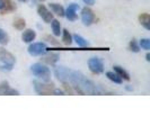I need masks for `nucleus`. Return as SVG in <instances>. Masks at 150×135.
<instances>
[{
  "label": "nucleus",
  "instance_id": "f257e3e1",
  "mask_svg": "<svg viewBox=\"0 0 150 135\" xmlns=\"http://www.w3.org/2000/svg\"><path fill=\"white\" fill-rule=\"evenodd\" d=\"M67 82L71 83L74 90L77 91L78 94H80V95H85V94L95 95L98 92L97 87L94 84V82H91L83 73H80L78 71L69 70Z\"/></svg>",
  "mask_w": 150,
  "mask_h": 135
},
{
  "label": "nucleus",
  "instance_id": "f03ea898",
  "mask_svg": "<svg viewBox=\"0 0 150 135\" xmlns=\"http://www.w3.org/2000/svg\"><path fill=\"white\" fill-rule=\"evenodd\" d=\"M16 62L15 56L10 52H8L6 49L0 47V68L4 71H10L13 70L14 64Z\"/></svg>",
  "mask_w": 150,
  "mask_h": 135
},
{
  "label": "nucleus",
  "instance_id": "7ed1b4c3",
  "mask_svg": "<svg viewBox=\"0 0 150 135\" xmlns=\"http://www.w3.org/2000/svg\"><path fill=\"white\" fill-rule=\"evenodd\" d=\"M30 70L33 72V75L43 79L44 81H49L51 78V71L49 68H46L45 65H42L41 63H35L30 67Z\"/></svg>",
  "mask_w": 150,
  "mask_h": 135
},
{
  "label": "nucleus",
  "instance_id": "20e7f679",
  "mask_svg": "<svg viewBox=\"0 0 150 135\" xmlns=\"http://www.w3.org/2000/svg\"><path fill=\"white\" fill-rule=\"evenodd\" d=\"M34 84V89L38 92V95H44V96H47V95H53V90H54V83L53 82H47L43 83L40 82V81H34L33 82Z\"/></svg>",
  "mask_w": 150,
  "mask_h": 135
},
{
  "label": "nucleus",
  "instance_id": "39448f33",
  "mask_svg": "<svg viewBox=\"0 0 150 135\" xmlns=\"http://www.w3.org/2000/svg\"><path fill=\"white\" fill-rule=\"evenodd\" d=\"M88 67H89V70L95 73V75H99L104 71V64H103V61L98 58H91L89 61H88Z\"/></svg>",
  "mask_w": 150,
  "mask_h": 135
},
{
  "label": "nucleus",
  "instance_id": "423d86ee",
  "mask_svg": "<svg viewBox=\"0 0 150 135\" xmlns=\"http://www.w3.org/2000/svg\"><path fill=\"white\" fill-rule=\"evenodd\" d=\"M47 50L46 45L44 43H33L28 46V53H30L32 56H38V55H42L44 54Z\"/></svg>",
  "mask_w": 150,
  "mask_h": 135
},
{
  "label": "nucleus",
  "instance_id": "0eeeda50",
  "mask_svg": "<svg viewBox=\"0 0 150 135\" xmlns=\"http://www.w3.org/2000/svg\"><path fill=\"white\" fill-rule=\"evenodd\" d=\"M81 20L86 26H89L94 22L95 15H94V11L89 7H85L81 10Z\"/></svg>",
  "mask_w": 150,
  "mask_h": 135
},
{
  "label": "nucleus",
  "instance_id": "6e6552de",
  "mask_svg": "<svg viewBox=\"0 0 150 135\" xmlns=\"http://www.w3.org/2000/svg\"><path fill=\"white\" fill-rule=\"evenodd\" d=\"M79 9V5H77V4H71V5H69V7L68 9L64 11V16L67 17L68 20H70V22H75L76 19H77V10Z\"/></svg>",
  "mask_w": 150,
  "mask_h": 135
},
{
  "label": "nucleus",
  "instance_id": "1a4fd4ad",
  "mask_svg": "<svg viewBox=\"0 0 150 135\" xmlns=\"http://www.w3.org/2000/svg\"><path fill=\"white\" fill-rule=\"evenodd\" d=\"M38 13L45 22H51V20L53 19V14H51V11L44 5H38Z\"/></svg>",
  "mask_w": 150,
  "mask_h": 135
},
{
  "label": "nucleus",
  "instance_id": "9d476101",
  "mask_svg": "<svg viewBox=\"0 0 150 135\" xmlns=\"http://www.w3.org/2000/svg\"><path fill=\"white\" fill-rule=\"evenodd\" d=\"M0 95H8V96H18L19 92L15 89H11L7 81L0 83Z\"/></svg>",
  "mask_w": 150,
  "mask_h": 135
},
{
  "label": "nucleus",
  "instance_id": "9b49d317",
  "mask_svg": "<svg viewBox=\"0 0 150 135\" xmlns=\"http://www.w3.org/2000/svg\"><path fill=\"white\" fill-rule=\"evenodd\" d=\"M55 77L60 80L61 82H67L68 80V75H69V69L64 67H58L54 71Z\"/></svg>",
  "mask_w": 150,
  "mask_h": 135
},
{
  "label": "nucleus",
  "instance_id": "f8f14e48",
  "mask_svg": "<svg viewBox=\"0 0 150 135\" xmlns=\"http://www.w3.org/2000/svg\"><path fill=\"white\" fill-rule=\"evenodd\" d=\"M0 10H1V15H6V14H9V13H13V11L16 10V5L14 4L13 0H5Z\"/></svg>",
  "mask_w": 150,
  "mask_h": 135
},
{
  "label": "nucleus",
  "instance_id": "ddd939ff",
  "mask_svg": "<svg viewBox=\"0 0 150 135\" xmlns=\"http://www.w3.org/2000/svg\"><path fill=\"white\" fill-rule=\"evenodd\" d=\"M36 37V33L34 32L33 30H24V33L22 34V39L23 42H25V43H30V42H33L34 39Z\"/></svg>",
  "mask_w": 150,
  "mask_h": 135
},
{
  "label": "nucleus",
  "instance_id": "4468645a",
  "mask_svg": "<svg viewBox=\"0 0 150 135\" xmlns=\"http://www.w3.org/2000/svg\"><path fill=\"white\" fill-rule=\"evenodd\" d=\"M139 22L146 30H150V16L147 13H143L139 16Z\"/></svg>",
  "mask_w": 150,
  "mask_h": 135
},
{
  "label": "nucleus",
  "instance_id": "2eb2a0df",
  "mask_svg": "<svg viewBox=\"0 0 150 135\" xmlns=\"http://www.w3.org/2000/svg\"><path fill=\"white\" fill-rule=\"evenodd\" d=\"M41 60H42V62H44V63H47V64L53 65V64H55L57 61L59 60V55L51 53V54H49V55H46V56H43Z\"/></svg>",
  "mask_w": 150,
  "mask_h": 135
},
{
  "label": "nucleus",
  "instance_id": "dca6fc26",
  "mask_svg": "<svg viewBox=\"0 0 150 135\" xmlns=\"http://www.w3.org/2000/svg\"><path fill=\"white\" fill-rule=\"evenodd\" d=\"M51 26H52V32L54 36H60L61 34V25L58 19H52L51 20Z\"/></svg>",
  "mask_w": 150,
  "mask_h": 135
},
{
  "label": "nucleus",
  "instance_id": "f3484780",
  "mask_svg": "<svg viewBox=\"0 0 150 135\" xmlns=\"http://www.w3.org/2000/svg\"><path fill=\"white\" fill-rule=\"evenodd\" d=\"M114 72H115V73H117L122 79H124V80H127V81L130 80V75H129V73L124 70V69H123V68L115 65V67H114Z\"/></svg>",
  "mask_w": 150,
  "mask_h": 135
},
{
  "label": "nucleus",
  "instance_id": "a211bd4d",
  "mask_svg": "<svg viewBox=\"0 0 150 135\" xmlns=\"http://www.w3.org/2000/svg\"><path fill=\"white\" fill-rule=\"evenodd\" d=\"M50 8L53 10V13L55 15L60 16V17H63L64 16V9L62 6L58 5V4H50Z\"/></svg>",
  "mask_w": 150,
  "mask_h": 135
},
{
  "label": "nucleus",
  "instance_id": "6ab92c4d",
  "mask_svg": "<svg viewBox=\"0 0 150 135\" xmlns=\"http://www.w3.org/2000/svg\"><path fill=\"white\" fill-rule=\"evenodd\" d=\"M106 77H107L111 81H113V82L122 83V78H121L117 73H115V72H111V71H110V72H106Z\"/></svg>",
  "mask_w": 150,
  "mask_h": 135
},
{
  "label": "nucleus",
  "instance_id": "aec40b11",
  "mask_svg": "<svg viewBox=\"0 0 150 135\" xmlns=\"http://www.w3.org/2000/svg\"><path fill=\"white\" fill-rule=\"evenodd\" d=\"M13 26L15 27L16 30H23L25 28V26H26V22H25V19H23V18H16L15 20H14Z\"/></svg>",
  "mask_w": 150,
  "mask_h": 135
},
{
  "label": "nucleus",
  "instance_id": "412c9836",
  "mask_svg": "<svg viewBox=\"0 0 150 135\" xmlns=\"http://www.w3.org/2000/svg\"><path fill=\"white\" fill-rule=\"evenodd\" d=\"M74 39H75V42L77 44L79 45L80 47H86V46H88V41H86L83 37H81L80 35H78V34H76L74 35Z\"/></svg>",
  "mask_w": 150,
  "mask_h": 135
},
{
  "label": "nucleus",
  "instance_id": "4be33fe9",
  "mask_svg": "<svg viewBox=\"0 0 150 135\" xmlns=\"http://www.w3.org/2000/svg\"><path fill=\"white\" fill-rule=\"evenodd\" d=\"M62 41L66 45H70L72 43V36L68 32V30H63V32H62Z\"/></svg>",
  "mask_w": 150,
  "mask_h": 135
},
{
  "label": "nucleus",
  "instance_id": "5701e85b",
  "mask_svg": "<svg viewBox=\"0 0 150 135\" xmlns=\"http://www.w3.org/2000/svg\"><path fill=\"white\" fill-rule=\"evenodd\" d=\"M8 42H9V36H8V34L4 30L0 28V44L7 45Z\"/></svg>",
  "mask_w": 150,
  "mask_h": 135
},
{
  "label": "nucleus",
  "instance_id": "b1692460",
  "mask_svg": "<svg viewBox=\"0 0 150 135\" xmlns=\"http://www.w3.org/2000/svg\"><path fill=\"white\" fill-rule=\"evenodd\" d=\"M130 50L134 53H138L139 51H140V46L138 45V43H137V41H135L134 38L130 42Z\"/></svg>",
  "mask_w": 150,
  "mask_h": 135
},
{
  "label": "nucleus",
  "instance_id": "393cba45",
  "mask_svg": "<svg viewBox=\"0 0 150 135\" xmlns=\"http://www.w3.org/2000/svg\"><path fill=\"white\" fill-rule=\"evenodd\" d=\"M140 46L142 47L143 50H149L150 49V39L148 38H142L141 41H140Z\"/></svg>",
  "mask_w": 150,
  "mask_h": 135
},
{
  "label": "nucleus",
  "instance_id": "a878e982",
  "mask_svg": "<svg viewBox=\"0 0 150 135\" xmlns=\"http://www.w3.org/2000/svg\"><path fill=\"white\" fill-rule=\"evenodd\" d=\"M63 88L66 90V92L69 94V95H74V94H75V90L72 88V86H69L68 82H63Z\"/></svg>",
  "mask_w": 150,
  "mask_h": 135
},
{
  "label": "nucleus",
  "instance_id": "bb28decb",
  "mask_svg": "<svg viewBox=\"0 0 150 135\" xmlns=\"http://www.w3.org/2000/svg\"><path fill=\"white\" fill-rule=\"evenodd\" d=\"M53 95H64V91L63 90H60V89H55L53 90Z\"/></svg>",
  "mask_w": 150,
  "mask_h": 135
},
{
  "label": "nucleus",
  "instance_id": "cd10ccee",
  "mask_svg": "<svg viewBox=\"0 0 150 135\" xmlns=\"http://www.w3.org/2000/svg\"><path fill=\"white\" fill-rule=\"evenodd\" d=\"M83 1L86 5H88V6H93L95 4V0H83Z\"/></svg>",
  "mask_w": 150,
  "mask_h": 135
},
{
  "label": "nucleus",
  "instance_id": "c85d7f7f",
  "mask_svg": "<svg viewBox=\"0 0 150 135\" xmlns=\"http://www.w3.org/2000/svg\"><path fill=\"white\" fill-rule=\"evenodd\" d=\"M46 38H47V39L50 41V43H52V44H54V45H58V44H59V43H57V42H55V39H54L53 37H50V36H46Z\"/></svg>",
  "mask_w": 150,
  "mask_h": 135
},
{
  "label": "nucleus",
  "instance_id": "c756f323",
  "mask_svg": "<svg viewBox=\"0 0 150 135\" xmlns=\"http://www.w3.org/2000/svg\"><path fill=\"white\" fill-rule=\"evenodd\" d=\"M146 60L150 61V54H149V53H147V55H146Z\"/></svg>",
  "mask_w": 150,
  "mask_h": 135
},
{
  "label": "nucleus",
  "instance_id": "7c9ffc66",
  "mask_svg": "<svg viewBox=\"0 0 150 135\" xmlns=\"http://www.w3.org/2000/svg\"><path fill=\"white\" fill-rule=\"evenodd\" d=\"M4 1H5V0H0V9H1L2 5H4Z\"/></svg>",
  "mask_w": 150,
  "mask_h": 135
},
{
  "label": "nucleus",
  "instance_id": "2f4dec72",
  "mask_svg": "<svg viewBox=\"0 0 150 135\" xmlns=\"http://www.w3.org/2000/svg\"><path fill=\"white\" fill-rule=\"evenodd\" d=\"M127 90H129V91H131V90H132V88H131V87H127Z\"/></svg>",
  "mask_w": 150,
  "mask_h": 135
},
{
  "label": "nucleus",
  "instance_id": "473e14b6",
  "mask_svg": "<svg viewBox=\"0 0 150 135\" xmlns=\"http://www.w3.org/2000/svg\"><path fill=\"white\" fill-rule=\"evenodd\" d=\"M21 2H26V1H28V0H19Z\"/></svg>",
  "mask_w": 150,
  "mask_h": 135
},
{
  "label": "nucleus",
  "instance_id": "72a5a7b5",
  "mask_svg": "<svg viewBox=\"0 0 150 135\" xmlns=\"http://www.w3.org/2000/svg\"><path fill=\"white\" fill-rule=\"evenodd\" d=\"M40 1H45V0H40Z\"/></svg>",
  "mask_w": 150,
  "mask_h": 135
}]
</instances>
